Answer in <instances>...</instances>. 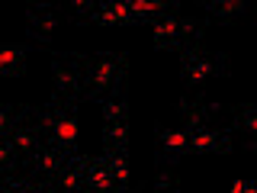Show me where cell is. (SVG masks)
I'll use <instances>...</instances> for the list:
<instances>
[{"label":"cell","mask_w":257,"mask_h":193,"mask_svg":"<svg viewBox=\"0 0 257 193\" xmlns=\"http://www.w3.org/2000/svg\"><path fill=\"white\" fill-rule=\"evenodd\" d=\"M203 10L209 13L206 23H231V20H244L247 7L241 0H209V4H203Z\"/></svg>","instance_id":"7c38bea8"},{"label":"cell","mask_w":257,"mask_h":193,"mask_svg":"<svg viewBox=\"0 0 257 193\" xmlns=\"http://www.w3.org/2000/svg\"><path fill=\"white\" fill-rule=\"evenodd\" d=\"M64 20V16L45 10V7H32L29 10V23H32V36L39 39V42H48V32H52L58 23Z\"/></svg>","instance_id":"5bb4252c"},{"label":"cell","mask_w":257,"mask_h":193,"mask_svg":"<svg viewBox=\"0 0 257 193\" xmlns=\"http://www.w3.org/2000/svg\"><path fill=\"white\" fill-rule=\"evenodd\" d=\"M64 164H68V155H64L58 145H52V142H45L42 148H39L36 155L26 161V167L32 171V177H36L39 183H52L55 177L61 174Z\"/></svg>","instance_id":"8992f818"},{"label":"cell","mask_w":257,"mask_h":193,"mask_svg":"<svg viewBox=\"0 0 257 193\" xmlns=\"http://www.w3.org/2000/svg\"><path fill=\"white\" fill-rule=\"evenodd\" d=\"M23 64H26V48L23 45H7L0 52V74L4 77H16L23 71Z\"/></svg>","instance_id":"2e32d148"},{"label":"cell","mask_w":257,"mask_h":193,"mask_svg":"<svg viewBox=\"0 0 257 193\" xmlns=\"http://www.w3.org/2000/svg\"><path fill=\"white\" fill-rule=\"evenodd\" d=\"M231 193H257V187H254L251 180H238L235 187H231Z\"/></svg>","instance_id":"603a6c76"},{"label":"cell","mask_w":257,"mask_h":193,"mask_svg":"<svg viewBox=\"0 0 257 193\" xmlns=\"http://www.w3.org/2000/svg\"><path fill=\"white\" fill-rule=\"evenodd\" d=\"M161 164L171 167L190 151V129H161Z\"/></svg>","instance_id":"30bf717a"},{"label":"cell","mask_w":257,"mask_h":193,"mask_svg":"<svg viewBox=\"0 0 257 193\" xmlns=\"http://www.w3.org/2000/svg\"><path fill=\"white\" fill-rule=\"evenodd\" d=\"M219 110H222L219 103H206L203 96H187V100L177 103V113L187 119V129H190V132H196V129H206Z\"/></svg>","instance_id":"ba28073f"},{"label":"cell","mask_w":257,"mask_h":193,"mask_svg":"<svg viewBox=\"0 0 257 193\" xmlns=\"http://www.w3.org/2000/svg\"><path fill=\"white\" fill-rule=\"evenodd\" d=\"M209 23H196V20H180L174 13L155 16V45L158 48H177V52H187L203 39V29Z\"/></svg>","instance_id":"3957f363"},{"label":"cell","mask_w":257,"mask_h":193,"mask_svg":"<svg viewBox=\"0 0 257 193\" xmlns=\"http://www.w3.org/2000/svg\"><path fill=\"white\" fill-rule=\"evenodd\" d=\"M190 151H196V155H203V151H215V155H225V151H231V132L228 129H196V132H190Z\"/></svg>","instance_id":"9c48e42d"},{"label":"cell","mask_w":257,"mask_h":193,"mask_svg":"<svg viewBox=\"0 0 257 193\" xmlns=\"http://www.w3.org/2000/svg\"><path fill=\"white\" fill-rule=\"evenodd\" d=\"M125 193H128V190H125Z\"/></svg>","instance_id":"484cf974"},{"label":"cell","mask_w":257,"mask_h":193,"mask_svg":"<svg viewBox=\"0 0 257 193\" xmlns=\"http://www.w3.org/2000/svg\"><path fill=\"white\" fill-rule=\"evenodd\" d=\"M87 20L100 23V26H116V23H135V16H132L128 4H100Z\"/></svg>","instance_id":"4fadbf2b"},{"label":"cell","mask_w":257,"mask_h":193,"mask_svg":"<svg viewBox=\"0 0 257 193\" xmlns=\"http://www.w3.org/2000/svg\"><path fill=\"white\" fill-rule=\"evenodd\" d=\"M74 107L77 103H58L52 100L48 107L36 110V126L52 145H58L64 155H77V123H74Z\"/></svg>","instance_id":"7a4b0ae2"},{"label":"cell","mask_w":257,"mask_h":193,"mask_svg":"<svg viewBox=\"0 0 257 193\" xmlns=\"http://www.w3.org/2000/svg\"><path fill=\"white\" fill-rule=\"evenodd\" d=\"M0 161H4V174L7 177H16V167H26L10 139H0Z\"/></svg>","instance_id":"d6986e66"},{"label":"cell","mask_w":257,"mask_h":193,"mask_svg":"<svg viewBox=\"0 0 257 193\" xmlns=\"http://www.w3.org/2000/svg\"><path fill=\"white\" fill-rule=\"evenodd\" d=\"M235 126L244 129L251 139H257V103H244L235 110Z\"/></svg>","instance_id":"ac0fdd59"},{"label":"cell","mask_w":257,"mask_h":193,"mask_svg":"<svg viewBox=\"0 0 257 193\" xmlns=\"http://www.w3.org/2000/svg\"><path fill=\"white\" fill-rule=\"evenodd\" d=\"M106 161H109V174L116 177V183L125 190V183H128V161H125V155H106Z\"/></svg>","instance_id":"7402d4cb"},{"label":"cell","mask_w":257,"mask_h":193,"mask_svg":"<svg viewBox=\"0 0 257 193\" xmlns=\"http://www.w3.org/2000/svg\"><path fill=\"white\" fill-rule=\"evenodd\" d=\"M125 145H128V126L125 123H106L103 155H125Z\"/></svg>","instance_id":"9a60e30c"},{"label":"cell","mask_w":257,"mask_h":193,"mask_svg":"<svg viewBox=\"0 0 257 193\" xmlns=\"http://www.w3.org/2000/svg\"><path fill=\"white\" fill-rule=\"evenodd\" d=\"M180 68H183V77L190 80L193 87L203 84L206 77H219V74H228V64H225L222 55H209L203 48H187L180 52Z\"/></svg>","instance_id":"5b68a950"},{"label":"cell","mask_w":257,"mask_h":193,"mask_svg":"<svg viewBox=\"0 0 257 193\" xmlns=\"http://www.w3.org/2000/svg\"><path fill=\"white\" fill-rule=\"evenodd\" d=\"M52 74H55V100L58 103H77L80 96H87L84 84V55H64V58L52 61Z\"/></svg>","instance_id":"277c9868"},{"label":"cell","mask_w":257,"mask_h":193,"mask_svg":"<svg viewBox=\"0 0 257 193\" xmlns=\"http://www.w3.org/2000/svg\"><path fill=\"white\" fill-rule=\"evenodd\" d=\"M87 187H90V193H125V190L116 183V177L109 174L106 155L87 158Z\"/></svg>","instance_id":"8fae6325"},{"label":"cell","mask_w":257,"mask_h":193,"mask_svg":"<svg viewBox=\"0 0 257 193\" xmlns=\"http://www.w3.org/2000/svg\"><path fill=\"white\" fill-rule=\"evenodd\" d=\"M251 183H254V187H257V174H254V180H251Z\"/></svg>","instance_id":"d4e9b609"},{"label":"cell","mask_w":257,"mask_h":193,"mask_svg":"<svg viewBox=\"0 0 257 193\" xmlns=\"http://www.w3.org/2000/svg\"><path fill=\"white\" fill-rule=\"evenodd\" d=\"M4 193H52V190H48V183H39V180H16V177H7Z\"/></svg>","instance_id":"44dd1931"},{"label":"cell","mask_w":257,"mask_h":193,"mask_svg":"<svg viewBox=\"0 0 257 193\" xmlns=\"http://www.w3.org/2000/svg\"><path fill=\"white\" fill-rule=\"evenodd\" d=\"M103 107V116L106 123H125L128 119V100L125 93H116V96H106V100H96Z\"/></svg>","instance_id":"e0dca14e"},{"label":"cell","mask_w":257,"mask_h":193,"mask_svg":"<svg viewBox=\"0 0 257 193\" xmlns=\"http://www.w3.org/2000/svg\"><path fill=\"white\" fill-rule=\"evenodd\" d=\"M122 80H125V55L109 52V55H96V58H84V84H87L84 100L96 103L122 93Z\"/></svg>","instance_id":"6da1fadb"},{"label":"cell","mask_w":257,"mask_h":193,"mask_svg":"<svg viewBox=\"0 0 257 193\" xmlns=\"http://www.w3.org/2000/svg\"><path fill=\"white\" fill-rule=\"evenodd\" d=\"M23 123V107H4L0 110V135L4 139H10L13 129Z\"/></svg>","instance_id":"ffe728a7"},{"label":"cell","mask_w":257,"mask_h":193,"mask_svg":"<svg viewBox=\"0 0 257 193\" xmlns=\"http://www.w3.org/2000/svg\"><path fill=\"white\" fill-rule=\"evenodd\" d=\"M247 148H251V151H257V139H251V142H247Z\"/></svg>","instance_id":"cb8c5ba5"},{"label":"cell","mask_w":257,"mask_h":193,"mask_svg":"<svg viewBox=\"0 0 257 193\" xmlns=\"http://www.w3.org/2000/svg\"><path fill=\"white\" fill-rule=\"evenodd\" d=\"M52 193H90L87 187V158L84 155H71L68 164L61 167V174L48 183Z\"/></svg>","instance_id":"52a82bcc"}]
</instances>
